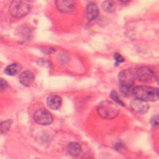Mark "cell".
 Segmentation results:
<instances>
[{"mask_svg":"<svg viewBox=\"0 0 159 159\" xmlns=\"http://www.w3.org/2000/svg\"><path fill=\"white\" fill-rule=\"evenodd\" d=\"M32 4L26 0H15L10 4L9 11L14 18H22L31 11Z\"/></svg>","mask_w":159,"mask_h":159,"instance_id":"cell-2","label":"cell"},{"mask_svg":"<svg viewBox=\"0 0 159 159\" xmlns=\"http://www.w3.org/2000/svg\"><path fill=\"white\" fill-rule=\"evenodd\" d=\"M135 78L142 83L151 82L154 79V72L149 67H139L136 69Z\"/></svg>","mask_w":159,"mask_h":159,"instance_id":"cell-6","label":"cell"},{"mask_svg":"<svg viewBox=\"0 0 159 159\" xmlns=\"http://www.w3.org/2000/svg\"><path fill=\"white\" fill-rule=\"evenodd\" d=\"M8 88V83L4 79H0V92L5 91Z\"/></svg>","mask_w":159,"mask_h":159,"instance_id":"cell-18","label":"cell"},{"mask_svg":"<svg viewBox=\"0 0 159 159\" xmlns=\"http://www.w3.org/2000/svg\"><path fill=\"white\" fill-rule=\"evenodd\" d=\"M120 93L123 97H129L131 96V91H132V87H125V86H120Z\"/></svg>","mask_w":159,"mask_h":159,"instance_id":"cell-16","label":"cell"},{"mask_svg":"<svg viewBox=\"0 0 159 159\" xmlns=\"http://www.w3.org/2000/svg\"><path fill=\"white\" fill-rule=\"evenodd\" d=\"M135 72H133L131 69H125L119 73L118 80L120 83V86L125 87H133L134 82H135Z\"/></svg>","mask_w":159,"mask_h":159,"instance_id":"cell-4","label":"cell"},{"mask_svg":"<svg viewBox=\"0 0 159 159\" xmlns=\"http://www.w3.org/2000/svg\"><path fill=\"white\" fill-rule=\"evenodd\" d=\"M34 74L31 71H24L20 74L19 76V82L21 83L23 86L29 87L31 86L34 82Z\"/></svg>","mask_w":159,"mask_h":159,"instance_id":"cell-9","label":"cell"},{"mask_svg":"<svg viewBox=\"0 0 159 159\" xmlns=\"http://www.w3.org/2000/svg\"><path fill=\"white\" fill-rule=\"evenodd\" d=\"M55 5L62 13H69L75 9V2L71 0H58L55 2Z\"/></svg>","mask_w":159,"mask_h":159,"instance_id":"cell-8","label":"cell"},{"mask_svg":"<svg viewBox=\"0 0 159 159\" xmlns=\"http://www.w3.org/2000/svg\"><path fill=\"white\" fill-rule=\"evenodd\" d=\"M114 59H116V65L119 64V63L124 62V59H123V57L121 56L120 54H116V55H114Z\"/></svg>","mask_w":159,"mask_h":159,"instance_id":"cell-20","label":"cell"},{"mask_svg":"<svg viewBox=\"0 0 159 159\" xmlns=\"http://www.w3.org/2000/svg\"><path fill=\"white\" fill-rule=\"evenodd\" d=\"M34 119H35V121L39 124L49 125V124H51L53 122L54 117L48 111L41 108V109H38V111L34 113Z\"/></svg>","mask_w":159,"mask_h":159,"instance_id":"cell-5","label":"cell"},{"mask_svg":"<svg viewBox=\"0 0 159 159\" xmlns=\"http://www.w3.org/2000/svg\"><path fill=\"white\" fill-rule=\"evenodd\" d=\"M150 123H151V125H152L154 128H156V127L158 126V116H154L151 118Z\"/></svg>","mask_w":159,"mask_h":159,"instance_id":"cell-19","label":"cell"},{"mask_svg":"<svg viewBox=\"0 0 159 159\" xmlns=\"http://www.w3.org/2000/svg\"><path fill=\"white\" fill-rule=\"evenodd\" d=\"M111 98L112 101H113V102H116L117 104H120L121 107H124V103L122 102L121 99L119 98V96L117 94V93H116V92L112 91V92L111 93Z\"/></svg>","mask_w":159,"mask_h":159,"instance_id":"cell-17","label":"cell"},{"mask_svg":"<svg viewBox=\"0 0 159 159\" xmlns=\"http://www.w3.org/2000/svg\"><path fill=\"white\" fill-rule=\"evenodd\" d=\"M102 9L104 11H107L108 13L113 12L114 9H116V5H114V2L112 1H106L102 3Z\"/></svg>","mask_w":159,"mask_h":159,"instance_id":"cell-15","label":"cell"},{"mask_svg":"<svg viewBox=\"0 0 159 159\" xmlns=\"http://www.w3.org/2000/svg\"><path fill=\"white\" fill-rule=\"evenodd\" d=\"M67 151L72 156H79L82 152V146L78 142H71L67 146Z\"/></svg>","mask_w":159,"mask_h":159,"instance_id":"cell-13","label":"cell"},{"mask_svg":"<svg viewBox=\"0 0 159 159\" xmlns=\"http://www.w3.org/2000/svg\"><path fill=\"white\" fill-rule=\"evenodd\" d=\"M129 107L130 109L135 113H139V114H143L147 112V111L149 109V104L146 102L140 101V99H133V101L130 102L129 103Z\"/></svg>","mask_w":159,"mask_h":159,"instance_id":"cell-7","label":"cell"},{"mask_svg":"<svg viewBox=\"0 0 159 159\" xmlns=\"http://www.w3.org/2000/svg\"><path fill=\"white\" fill-rule=\"evenodd\" d=\"M131 96L136 99H140L143 102H154L159 98V93L157 88L147 87V86H137L132 87Z\"/></svg>","mask_w":159,"mask_h":159,"instance_id":"cell-1","label":"cell"},{"mask_svg":"<svg viewBox=\"0 0 159 159\" xmlns=\"http://www.w3.org/2000/svg\"><path fill=\"white\" fill-rule=\"evenodd\" d=\"M11 124H12V121L10 120V119L0 122V133H2V134L7 133L9 131L10 127H11Z\"/></svg>","mask_w":159,"mask_h":159,"instance_id":"cell-14","label":"cell"},{"mask_svg":"<svg viewBox=\"0 0 159 159\" xmlns=\"http://www.w3.org/2000/svg\"><path fill=\"white\" fill-rule=\"evenodd\" d=\"M21 71H22V66L18 63L9 65V66H7L4 70L5 74L8 75V76H16V75H18Z\"/></svg>","mask_w":159,"mask_h":159,"instance_id":"cell-12","label":"cell"},{"mask_svg":"<svg viewBox=\"0 0 159 159\" xmlns=\"http://www.w3.org/2000/svg\"><path fill=\"white\" fill-rule=\"evenodd\" d=\"M47 104L51 109H58L62 106V98L58 94H51L47 98Z\"/></svg>","mask_w":159,"mask_h":159,"instance_id":"cell-11","label":"cell"},{"mask_svg":"<svg viewBox=\"0 0 159 159\" xmlns=\"http://www.w3.org/2000/svg\"><path fill=\"white\" fill-rule=\"evenodd\" d=\"M98 116L104 119H112L116 117L119 113L118 107L114 104L113 102H103L98 107Z\"/></svg>","mask_w":159,"mask_h":159,"instance_id":"cell-3","label":"cell"},{"mask_svg":"<svg viewBox=\"0 0 159 159\" xmlns=\"http://www.w3.org/2000/svg\"><path fill=\"white\" fill-rule=\"evenodd\" d=\"M98 16V8L96 3L91 2L87 6V19L89 21H93Z\"/></svg>","mask_w":159,"mask_h":159,"instance_id":"cell-10","label":"cell"}]
</instances>
